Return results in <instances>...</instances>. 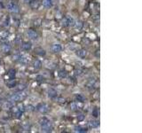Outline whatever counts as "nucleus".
Here are the masks:
<instances>
[{
	"label": "nucleus",
	"instance_id": "1a4fd4ad",
	"mask_svg": "<svg viewBox=\"0 0 142 133\" xmlns=\"http://www.w3.org/2000/svg\"><path fill=\"white\" fill-rule=\"evenodd\" d=\"M31 47H32V44L29 42H23V43H21V48L24 51H29V50L31 49Z\"/></svg>",
	"mask_w": 142,
	"mask_h": 133
},
{
	"label": "nucleus",
	"instance_id": "6ab92c4d",
	"mask_svg": "<svg viewBox=\"0 0 142 133\" xmlns=\"http://www.w3.org/2000/svg\"><path fill=\"white\" fill-rule=\"evenodd\" d=\"M83 22L82 21H76V22H75V24H74V26H75V28L76 29H81L82 28H83Z\"/></svg>",
	"mask_w": 142,
	"mask_h": 133
},
{
	"label": "nucleus",
	"instance_id": "7ed1b4c3",
	"mask_svg": "<svg viewBox=\"0 0 142 133\" xmlns=\"http://www.w3.org/2000/svg\"><path fill=\"white\" fill-rule=\"evenodd\" d=\"M75 20L73 19L72 17H70V16H67V17H65L62 20V25L64 27H68V26H74V24H75Z\"/></svg>",
	"mask_w": 142,
	"mask_h": 133
},
{
	"label": "nucleus",
	"instance_id": "4be33fe9",
	"mask_svg": "<svg viewBox=\"0 0 142 133\" xmlns=\"http://www.w3.org/2000/svg\"><path fill=\"white\" fill-rule=\"evenodd\" d=\"M70 108H71V110H73V111H76V110L78 109V105L76 104L75 102H73V103L70 104Z\"/></svg>",
	"mask_w": 142,
	"mask_h": 133
},
{
	"label": "nucleus",
	"instance_id": "0eeeda50",
	"mask_svg": "<svg viewBox=\"0 0 142 133\" xmlns=\"http://www.w3.org/2000/svg\"><path fill=\"white\" fill-rule=\"evenodd\" d=\"M51 50H52V52H54V53H58V52H61V44H59V43H53L52 46H51Z\"/></svg>",
	"mask_w": 142,
	"mask_h": 133
},
{
	"label": "nucleus",
	"instance_id": "5701e85b",
	"mask_svg": "<svg viewBox=\"0 0 142 133\" xmlns=\"http://www.w3.org/2000/svg\"><path fill=\"white\" fill-rule=\"evenodd\" d=\"M36 52H37V54L41 55V56L45 55V51H44V50H43V49H41V48H37V49L36 50Z\"/></svg>",
	"mask_w": 142,
	"mask_h": 133
},
{
	"label": "nucleus",
	"instance_id": "9d476101",
	"mask_svg": "<svg viewBox=\"0 0 142 133\" xmlns=\"http://www.w3.org/2000/svg\"><path fill=\"white\" fill-rule=\"evenodd\" d=\"M16 84H17V83H16V81H15L13 78H12L11 80H9V81L6 83V85H7V87H8V88H10V89L14 88V87L16 86Z\"/></svg>",
	"mask_w": 142,
	"mask_h": 133
},
{
	"label": "nucleus",
	"instance_id": "20e7f679",
	"mask_svg": "<svg viewBox=\"0 0 142 133\" xmlns=\"http://www.w3.org/2000/svg\"><path fill=\"white\" fill-rule=\"evenodd\" d=\"M37 109L40 112V113L42 114H45L48 112V110H49V107H48V106H47L46 104H39L37 107Z\"/></svg>",
	"mask_w": 142,
	"mask_h": 133
},
{
	"label": "nucleus",
	"instance_id": "bb28decb",
	"mask_svg": "<svg viewBox=\"0 0 142 133\" xmlns=\"http://www.w3.org/2000/svg\"><path fill=\"white\" fill-rule=\"evenodd\" d=\"M59 75L61 76V78H64V77H66V76H67V73H66V71H63V70H61V72L59 73Z\"/></svg>",
	"mask_w": 142,
	"mask_h": 133
},
{
	"label": "nucleus",
	"instance_id": "2f4dec72",
	"mask_svg": "<svg viewBox=\"0 0 142 133\" xmlns=\"http://www.w3.org/2000/svg\"><path fill=\"white\" fill-rule=\"evenodd\" d=\"M31 1H32V0H24V2H25L26 4H29L30 2H31Z\"/></svg>",
	"mask_w": 142,
	"mask_h": 133
},
{
	"label": "nucleus",
	"instance_id": "423d86ee",
	"mask_svg": "<svg viewBox=\"0 0 142 133\" xmlns=\"http://www.w3.org/2000/svg\"><path fill=\"white\" fill-rule=\"evenodd\" d=\"M27 35L29 36L30 39H33V40H36L37 38V32L35 30H33V29H29L28 32H27Z\"/></svg>",
	"mask_w": 142,
	"mask_h": 133
},
{
	"label": "nucleus",
	"instance_id": "a878e982",
	"mask_svg": "<svg viewBox=\"0 0 142 133\" xmlns=\"http://www.w3.org/2000/svg\"><path fill=\"white\" fill-rule=\"evenodd\" d=\"M48 120H47L46 118H43V119H41L40 121H39V124L41 125V126H43V125H44L46 122H48Z\"/></svg>",
	"mask_w": 142,
	"mask_h": 133
},
{
	"label": "nucleus",
	"instance_id": "2eb2a0df",
	"mask_svg": "<svg viewBox=\"0 0 142 133\" xmlns=\"http://www.w3.org/2000/svg\"><path fill=\"white\" fill-rule=\"evenodd\" d=\"M2 51L4 52H6V53L10 52H11V46L9 45L8 43H3L2 44Z\"/></svg>",
	"mask_w": 142,
	"mask_h": 133
},
{
	"label": "nucleus",
	"instance_id": "aec40b11",
	"mask_svg": "<svg viewBox=\"0 0 142 133\" xmlns=\"http://www.w3.org/2000/svg\"><path fill=\"white\" fill-rule=\"evenodd\" d=\"M34 66H35L36 69H40L42 67V63H41L40 60H36L34 62Z\"/></svg>",
	"mask_w": 142,
	"mask_h": 133
},
{
	"label": "nucleus",
	"instance_id": "6e6552de",
	"mask_svg": "<svg viewBox=\"0 0 142 133\" xmlns=\"http://www.w3.org/2000/svg\"><path fill=\"white\" fill-rule=\"evenodd\" d=\"M75 54L78 56L79 58H84L85 56L87 55V52H86V50H84V49H80V50H77L76 52H75Z\"/></svg>",
	"mask_w": 142,
	"mask_h": 133
},
{
	"label": "nucleus",
	"instance_id": "39448f33",
	"mask_svg": "<svg viewBox=\"0 0 142 133\" xmlns=\"http://www.w3.org/2000/svg\"><path fill=\"white\" fill-rule=\"evenodd\" d=\"M41 127H42V130L43 132H51L52 130V125L51 121H48V122H46L45 124L41 126Z\"/></svg>",
	"mask_w": 142,
	"mask_h": 133
},
{
	"label": "nucleus",
	"instance_id": "f03ea898",
	"mask_svg": "<svg viewBox=\"0 0 142 133\" xmlns=\"http://www.w3.org/2000/svg\"><path fill=\"white\" fill-rule=\"evenodd\" d=\"M7 10H8L9 12H12V13H18V12H20V8H19V6L16 5L15 3L13 2H9L7 4Z\"/></svg>",
	"mask_w": 142,
	"mask_h": 133
},
{
	"label": "nucleus",
	"instance_id": "393cba45",
	"mask_svg": "<svg viewBox=\"0 0 142 133\" xmlns=\"http://www.w3.org/2000/svg\"><path fill=\"white\" fill-rule=\"evenodd\" d=\"M37 82H39V83H42V82H43L44 81V77H43V75H37Z\"/></svg>",
	"mask_w": 142,
	"mask_h": 133
},
{
	"label": "nucleus",
	"instance_id": "9b49d317",
	"mask_svg": "<svg viewBox=\"0 0 142 133\" xmlns=\"http://www.w3.org/2000/svg\"><path fill=\"white\" fill-rule=\"evenodd\" d=\"M57 91H56L54 89H49L48 90V96H49L50 98H54L57 97Z\"/></svg>",
	"mask_w": 142,
	"mask_h": 133
},
{
	"label": "nucleus",
	"instance_id": "c756f323",
	"mask_svg": "<svg viewBox=\"0 0 142 133\" xmlns=\"http://www.w3.org/2000/svg\"><path fill=\"white\" fill-rule=\"evenodd\" d=\"M9 18L8 17H6V21H5V26H9Z\"/></svg>",
	"mask_w": 142,
	"mask_h": 133
},
{
	"label": "nucleus",
	"instance_id": "cd10ccee",
	"mask_svg": "<svg viewBox=\"0 0 142 133\" xmlns=\"http://www.w3.org/2000/svg\"><path fill=\"white\" fill-rule=\"evenodd\" d=\"M93 115L94 116V117L99 116V111H98V109H97V108H95V109L93 111Z\"/></svg>",
	"mask_w": 142,
	"mask_h": 133
},
{
	"label": "nucleus",
	"instance_id": "4468645a",
	"mask_svg": "<svg viewBox=\"0 0 142 133\" xmlns=\"http://www.w3.org/2000/svg\"><path fill=\"white\" fill-rule=\"evenodd\" d=\"M53 1L52 0H43V6L46 8H50L52 6Z\"/></svg>",
	"mask_w": 142,
	"mask_h": 133
},
{
	"label": "nucleus",
	"instance_id": "f8f14e48",
	"mask_svg": "<svg viewBox=\"0 0 142 133\" xmlns=\"http://www.w3.org/2000/svg\"><path fill=\"white\" fill-rule=\"evenodd\" d=\"M99 125V121L97 120H92L89 121V126L91 128H98Z\"/></svg>",
	"mask_w": 142,
	"mask_h": 133
},
{
	"label": "nucleus",
	"instance_id": "c85d7f7f",
	"mask_svg": "<svg viewBox=\"0 0 142 133\" xmlns=\"http://www.w3.org/2000/svg\"><path fill=\"white\" fill-rule=\"evenodd\" d=\"M84 119V114H80V115H78V116H77V120H78V121H83Z\"/></svg>",
	"mask_w": 142,
	"mask_h": 133
},
{
	"label": "nucleus",
	"instance_id": "7c9ffc66",
	"mask_svg": "<svg viewBox=\"0 0 142 133\" xmlns=\"http://www.w3.org/2000/svg\"><path fill=\"white\" fill-rule=\"evenodd\" d=\"M57 100H58V102H60V103H65V99H63V98H57Z\"/></svg>",
	"mask_w": 142,
	"mask_h": 133
},
{
	"label": "nucleus",
	"instance_id": "ddd939ff",
	"mask_svg": "<svg viewBox=\"0 0 142 133\" xmlns=\"http://www.w3.org/2000/svg\"><path fill=\"white\" fill-rule=\"evenodd\" d=\"M74 130H75V132L82 133V132H86L87 129L85 127H83V126H75Z\"/></svg>",
	"mask_w": 142,
	"mask_h": 133
},
{
	"label": "nucleus",
	"instance_id": "72a5a7b5",
	"mask_svg": "<svg viewBox=\"0 0 142 133\" xmlns=\"http://www.w3.org/2000/svg\"><path fill=\"white\" fill-rule=\"evenodd\" d=\"M0 8H4V6L2 3H0Z\"/></svg>",
	"mask_w": 142,
	"mask_h": 133
},
{
	"label": "nucleus",
	"instance_id": "b1692460",
	"mask_svg": "<svg viewBox=\"0 0 142 133\" xmlns=\"http://www.w3.org/2000/svg\"><path fill=\"white\" fill-rule=\"evenodd\" d=\"M4 108L5 109H11L12 108V102L10 101H7L5 103V105H4Z\"/></svg>",
	"mask_w": 142,
	"mask_h": 133
},
{
	"label": "nucleus",
	"instance_id": "a211bd4d",
	"mask_svg": "<svg viewBox=\"0 0 142 133\" xmlns=\"http://www.w3.org/2000/svg\"><path fill=\"white\" fill-rule=\"evenodd\" d=\"M29 4H30V6H31L33 9H37L38 6H39V2H38V1H33V0H32Z\"/></svg>",
	"mask_w": 142,
	"mask_h": 133
},
{
	"label": "nucleus",
	"instance_id": "473e14b6",
	"mask_svg": "<svg viewBox=\"0 0 142 133\" xmlns=\"http://www.w3.org/2000/svg\"><path fill=\"white\" fill-rule=\"evenodd\" d=\"M76 75H81V71L80 70H78V71H76V73H75Z\"/></svg>",
	"mask_w": 142,
	"mask_h": 133
},
{
	"label": "nucleus",
	"instance_id": "f257e3e1",
	"mask_svg": "<svg viewBox=\"0 0 142 133\" xmlns=\"http://www.w3.org/2000/svg\"><path fill=\"white\" fill-rule=\"evenodd\" d=\"M26 98V94L21 93V91H20V93H14L10 97V101L11 102H19L20 100H22L23 98Z\"/></svg>",
	"mask_w": 142,
	"mask_h": 133
},
{
	"label": "nucleus",
	"instance_id": "dca6fc26",
	"mask_svg": "<svg viewBox=\"0 0 142 133\" xmlns=\"http://www.w3.org/2000/svg\"><path fill=\"white\" fill-rule=\"evenodd\" d=\"M75 99H76V101L78 102H84L85 97L84 95H82V94H76L75 95Z\"/></svg>",
	"mask_w": 142,
	"mask_h": 133
},
{
	"label": "nucleus",
	"instance_id": "412c9836",
	"mask_svg": "<svg viewBox=\"0 0 142 133\" xmlns=\"http://www.w3.org/2000/svg\"><path fill=\"white\" fill-rule=\"evenodd\" d=\"M15 75H16V71H15V69L12 68V69L9 70L8 75L10 76V77H11V78H14V77H15Z\"/></svg>",
	"mask_w": 142,
	"mask_h": 133
},
{
	"label": "nucleus",
	"instance_id": "f3484780",
	"mask_svg": "<svg viewBox=\"0 0 142 133\" xmlns=\"http://www.w3.org/2000/svg\"><path fill=\"white\" fill-rule=\"evenodd\" d=\"M16 91H22L23 90H25L26 89V85L25 84H19V85H17L16 84Z\"/></svg>",
	"mask_w": 142,
	"mask_h": 133
}]
</instances>
